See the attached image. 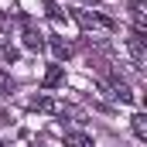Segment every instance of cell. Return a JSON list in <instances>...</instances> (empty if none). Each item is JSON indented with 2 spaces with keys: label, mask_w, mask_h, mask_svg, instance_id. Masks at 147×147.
<instances>
[{
  "label": "cell",
  "mask_w": 147,
  "mask_h": 147,
  "mask_svg": "<svg viewBox=\"0 0 147 147\" xmlns=\"http://www.w3.org/2000/svg\"><path fill=\"white\" fill-rule=\"evenodd\" d=\"M99 89H103V92H106L110 99L123 103V106H130V103L137 99V96H134V89H130V86H127V82H123L120 75H110V79H103V82H99Z\"/></svg>",
  "instance_id": "obj_1"
},
{
  "label": "cell",
  "mask_w": 147,
  "mask_h": 147,
  "mask_svg": "<svg viewBox=\"0 0 147 147\" xmlns=\"http://www.w3.org/2000/svg\"><path fill=\"white\" fill-rule=\"evenodd\" d=\"M62 82H65V65L55 62V65L45 72V89H55V86H62Z\"/></svg>",
  "instance_id": "obj_6"
},
{
  "label": "cell",
  "mask_w": 147,
  "mask_h": 147,
  "mask_svg": "<svg viewBox=\"0 0 147 147\" xmlns=\"http://www.w3.org/2000/svg\"><path fill=\"white\" fill-rule=\"evenodd\" d=\"M82 3H92V7H96V3H99V0H82Z\"/></svg>",
  "instance_id": "obj_13"
},
{
  "label": "cell",
  "mask_w": 147,
  "mask_h": 147,
  "mask_svg": "<svg viewBox=\"0 0 147 147\" xmlns=\"http://www.w3.org/2000/svg\"><path fill=\"white\" fill-rule=\"evenodd\" d=\"M130 21H134V31H147V3L144 0H130Z\"/></svg>",
  "instance_id": "obj_5"
},
{
  "label": "cell",
  "mask_w": 147,
  "mask_h": 147,
  "mask_svg": "<svg viewBox=\"0 0 147 147\" xmlns=\"http://www.w3.org/2000/svg\"><path fill=\"white\" fill-rule=\"evenodd\" d=\"M10 92H14V79L7 72H0V96H10Z\"/></svg>",
  "instance_id": "obj_10"
},
{
  "label": "cell",
  "mask_w": 147,
  "mask_h": 147,
  "mask_svg": "<svg viewBox=\"0 0 147 147\" xmlns=\"http://www.w3.org/2000/svg\"><path fill=\"white\" fill-rule=\"evenodd\" d=\"M72 17L79 21V28H86V31H113L116 24H113L106 14H99V10H72Z\"/></svg>",
  "instance_id": "obj_2"
},
{
  "label": "cell",
  "mask_w": 147,
  "mask_h": 147,
  "mask_svg": "<svg viewBox=\"0 0 147 147\" xmlns=\"http://www.w3.org/2000/svg\"><path fill=\"white\" fill-rule=\"evenodd\" d=\"M127 48H130L134 65H137V69H144V65H147V45H144V34H140V31H130V38H127Z\"/></svg>",
  "instance_id": "obj_3"
},
{
  "label": "cell",
  "mask_w": 147,
  "mask_h": 147,
  "mask_svg": "<svg viewBox=\"0 0 147 147\" xmlns=\"http://www.w3.org/2000/svg\"><path fill=\"white\" fill-rule=\"evenodd\" d=\"M7 28H10V21H7V17H0V31H7Z\"/></svg>",
  "instance_id": "obj_12"
},
{
  "label": "cell",
  "mask_w": 147,
  "mask_h": 147,
  "mask_svg": "<svg viewBox=\"0 0 147 147\" xmlns=\"http://www.w3.org/2000/svg\"><path fill=\"white\" fill-rule=\"evenodd\" d=\"M0 62H3V65H14V62H17V51L3 45V48H0Z\"/></svg>",
  "instance_id": "obj_11"
},
{
  "label": "cell",
  "mask_w": 147,
  "mask_h": 147,
  "mask_svg": "<svg viewBox=\"0 0 147 147\" xmlns=\"http://www.w3.org/2000/svg\"><path fill=\"white\" fill-rule=\"evenodd\" d=\"M24 48H31V51H41V48H45V38L38 34L34 28H24Z\"/></svg>",
  "instance_id": "obj_9"
},
{
  "label": "cell",
  "mask_w": 147,
  "mask_h": 147,
  "mask_svg": "<svg viewBox=\"0 0 147 147\" xmlns=\"http://www.w3.org/2000/svg\"><path fill=\"white\" fill-rule=\"evenodd\" d=\"M130 127H134L137 140H147V113H134L130 116Z\"/></svg>",
  "instance_id": "obj_8"
},
{
  "label": "cell",
  "mask_w": 147,
  "mask_h": 147,
  "mask_svg": "<svg viewBox=\"0 0 147 147\" xmlns=\"http://www.w3.org/2000/svg\"><path fill=\"white\" fill-rule=\"evenodd\" d=\"M45 45H48V48H51V55H55V58H58V65H62V62H65V58H72V41H65V38H48V41H45Z\"/></svg>",
  "instance_id": "obj_4"
},
{
  "label": "cell",
  "mask_w": 147,
  "mask_h": 147,
  "mask_svg": "<svg viewBox=\"0 0 147 147\" xmlns=\"http://www.w3.org/2000/svg\"><path fill=\"white\" fill-rule=\"evenodd\" d=\"M65 144H69V147H96V144H92V137H89V134H82V130L65 134Z\"/></svg>",
  "instance_id": "obj_7"
}]
</instances>
